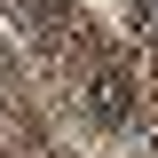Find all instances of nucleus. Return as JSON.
Wrapping results in <instances>:
<instances>
[{"label": "nucleus", "instance_id": "obj_1", "mask_svg": "<svg viewBox=\"0 0 158 158\" xmlns=\"http://www.w3.org/2000/svg\"><path fill=\"white\" fill-rule=\"evenodd\" d=\"M127 95H135V87H127V71H118V63H103V71L87 79V111H95L103 127H127V111H135Z\"/></svg>", "mask_w": 158, "mask_h": 158}]
</instances>
